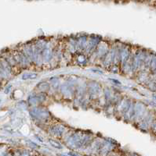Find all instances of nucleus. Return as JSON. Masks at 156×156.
<instances>
[{"instance_id": "nucleus-1", "label": "nucleus", "mask_w": 156, "mask_h": 156, "mask_svg": "<svg viewBox=\"0 0 156 156\" xmlns=\"http://www.w3.org/2000/svg\"><path fill=\"white\" fill-rule=\"evenodd\" d=\"M37 77L36 74H26L23 76L24 80H28V79H34V78Z\"/></svg>"}]
</instances>
